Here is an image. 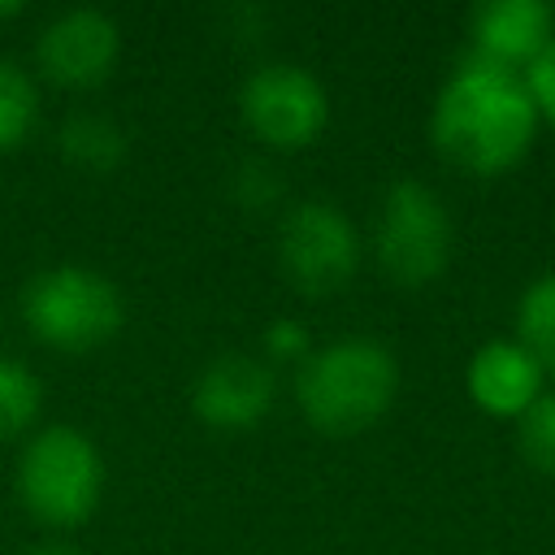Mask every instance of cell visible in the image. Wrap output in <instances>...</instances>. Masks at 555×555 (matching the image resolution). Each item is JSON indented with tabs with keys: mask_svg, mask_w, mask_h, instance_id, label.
I'll use <instances>...</instances> for the list:
<instances>
[{
	"mask_svg": "<svg viewBox=\"0 0 555 555\" xmlns=\"http://www.w3.org/2000/svg\"><path fill=\"white\" fill-rule=\"evenodd\" d=\"M538 108L525 78L507 65L468 56L434 104V143L468 173H499L516 165L533 139Z\"/></svg>",
	"mask_w": 555,
	"mask_h": 555,
	"instance_id": "1",
	"label": "cell"
},
{
	"mask_svg": "<svg viewBox=\"0 0 555 555\" xmlns=\"http://www.w3.org/2000/svg\"><path fill=\"white\" fill-rule=\"evenodd\" d=\"M399 390V364L377 338H338L295 373V399L317 429L356 434L373 425Z\"/></svg>",
	"mask_w": 555,
	"mask_h": 555,
	"instance_id": "2",
	"label": "cell"
},
{
	"mask_svg": "<svg viewBox=\"0 0 555 555\" xmlns=\"http://www.w3.org/2000/svg\"><path fill=\"white\" fill-rule=\"evenodd\" d=\"M100 490H104V464L82 429L48 425L22 447L17 494L35 520L52 529H74L95 512Z\"/></svg>",
	"mask_w": 555,
	"mask_h": 555,
	"instance_id": "3",
	"label": "cell"
},
{
	"mask_svg": "<svg viewBox=\"0 0 555 555\" xmlns=\"http://www.w3.org/2000/svg\"><path fill=\"white\" fill-rule=\"evenodd\" d=\"M22 317L35 338L61 351H91L121 325V291L91 264H52L22 291Z\"/></svg>",
	"mask_w": 555,
	"mask_h": 555,
	"instance_id": "4",
	"label": "cell"
},
{
	"mask_svg": "<svg viewBox=\"0 0 555 555\" xmlns=\"http://www.w3.org/2000/svg\"><path fill=\"white\" fill-rule=\"evenodd\" d=\"M451 256V221L425 182H395L377 217V260L399 286H425Z\"/></svg>",
	"mask_w": 555,
	"mask_h": 555,
	"instance_id": "5",
	"label": "cell"
},
{
	"mask_svg": "<svg viewBox=\"0 0 555 555\" xmlns=\"http://www.w3.org/2000/svg\"><path fill=\"white\" fill-rule=\"evenodd\" d=\"M278 256L286 278L308 295H330L351 282L360 260L356 225L325 199H304L282 217Z\"/></svg>",
	"mask_w": 555,
	"mask_h": 555,
	"instance_id": "6",
	"label": "cell"
},
{
	"mask_svg": "<svg viewBox=\"0 0 555 555\" xmlns=\"http://www.w3.org/2000/svg\"><path fill=\"white\" fill-rule=\"evenodd\" d=\"M238 108L260 139L278 147H304L308 139L321 134L330 100H325V87L304 65L269 61L247 74L238 91Z\"/></svg>",
	"mask_w": 555,
	"mask_h": 555,
	"instance_id": "7",
	"label": "cell"
},
{
	"mask_svg": "<svg viewBox=\"0 0 555 555\" xmlns=\"http://www.w3.org/2000/svg\"><path fill=\"white\" fill-rule=\"evenodd\" d=\"M117 48H121V35H117V22L100 9H65L56 13L39 43H35V56H39V69L61 82V87H95L100 78H108L113 61H117Z\"/></svg>",
	"mask_w": 555,
	"mask_h": 555,
	"instance_id": "8",
	"label": "cell"
},
{
	"mask_svg": "<svg viewBox=\"0 0 555 555\" xmlns=\"http://www.w3.org/2000/svg\"><path fill=\"white\" fill-rule=\"evenodd\" d=\"M273 390H278V377L264 360L225 351L199 369L191 386V403H195V416L212 429H251L269 412Z\"/></svg>",
	"mask_w": 555,
	"mask_h": 555,
	"instance_id": "9",
	"label": "cell"
},
{
	"mask_svg": "<svg viewBox=\"0 0 555 555\" xmlns=\"http://www.w3.org/2000/svg\"><path fill=\"white\" fill-rule=\"evenodd\" d=\"M473 399L494 416H520L542 395V369L520 343H486L468 364Z\"/></svg>",
	"mask_w": 555,
	"mask_h": 555,
	"instance_id": "10",
	"label": "cell"
},
{
	"mask_svg": "<svg viewBox=\"0 0 555 555\" xmlns=\"http://www.w3.org/2000/svg\"><path fill=\"white\" fill-rule=\"evenodd\" d=\"M473 35L477 56L512 69V61H533L551 43V9L542 0H490L477 9Z\"/></svg>",
	"mask_w": 555,
	"mask_h": 555,
	"instance_id": "11",
	"label": "cell"
},
{
	"mask_svg": "<svg viewBox=\"0 0 555 555\" xmlns=\"http://www.w3.org/2000/svg\"><path fill=\"white\" fill-rule=\"evenodd\" d=\"M121 147H126L121 130L108 117H100V113H78V117H69L61 126V152L78 169L104 173V169H113L121 160Z\"/></svg>",
	"mask_w": 555,
	"mask_h": 555,
	"instance_id": "12",
	"label": "cell"
},
{
	"mask_svg": "<svg viewBox=\"0 0 555 555\" xmlns=\"http://www.w3.org/2000/svg\"><path fill=\"white\" fill-rule=\"evenodd\" d=\"M520 347L538 369H555V273L538 278L520 299Z\"/></svg>",
	"mask_w": 555,
	"mask_h": 555,
	"instance_id": "13",
	"label": "cell"
},
{
	"mask_svg": "<svg viewBox=\"0 0 555 555\" xmlns=\"http://www.w3.org/2000/svg\"><path fill=\"white\" fill-rule=\"evenodd\" d=\"M39 399H43L39 377L26 364L0 356V442L22 434L39 416Z\"/></svg>",
	"mask_w": 555,
	"mask_h": 555,
	"instance_id": "14",
	"label": "cell"
},
{
	"mask_svg": "<svg viewBox=\"0 0 555 555\" xmlns=\"http://www.w3.org/2000/svg\"><path fill=\"white\" fill-rule=\"evenodd\" d=\"M35 82L13 61H0V152L17 147L35 126Z\"/></svg>",
	"mask_w": 555,
	"mask_h": 555,
	"instance_id": "15",
	"label": "cell"
},
{
	"mask_svg": "<svg viewBox=\"0 0 555 555\" xmlns=\"http://www.w3.org/2000/svg\"><path fill=\"white\" fill-rule=\"evenodd\" d=\"M520 447L538 468L555 473V395H538L520 412Z\"/></svg>",
	"mask_w": 555,
	"mask_h": 555,
	"instance_id": "16",
	"label": "cell"
},
{
	"mask_svg": "<svg viewBox=\"0 0 555 555\" xmlns=\"http://www.w3.org/2000/svg\"><path fill=\"white\" fill-rule=\"evenodd\" d=\"M525 87H529V100L538 113H546L555 121V39L529 61L525 69Z\"/></svg>",
	"mask_w": 555,
	"mask_h": 555,
	"instance_id": "17",
	"label": "cell"
},
{
	"mask_svg": "<svg viewBox=\"0 0 555 555\" xmlns=\"http://www.w3.org/2000/svg\"><path fill=\"white\" fill-rule=\"evenodd\" d=\"M264 347H269V356H278V360H299V364L312 356L308 330H304L299 321H291V317L264 325Z\"/></svg>",
	"mask_w": 555,
	"mask_h": 555,
	"instance_id": "18",
	"label": "cell"
},
{
	"mask_svg": "<svg viewBox=\"0 0 555 555\" xmlns=\"http://www.w3.org/2000/svg\"><path fill=\"white\" fill-rule=\"evenodd\" d=\"M26 555H82V551L69 546V542H43V546H35V551H26Z\"/></svg>",
	"mask_w": 555,
	"mask_h": 555,
	"instance_id": "19",
	"label": "cell"
},
{
	"mask_svg": "<svg viewBox=\"0 0 555 555\" xmlns=\"http://www.w3.org/2000/svg\"><path fill=\"white\" fill-rule=\"evenodd\" d=\"M22 13V0H0V22L4 17H17Z\"/></svg>",
	"mask_w": 555,
	"mask_h": 555,
	"instance_id": "20",
	"label": "cell"
}]
</instances>
